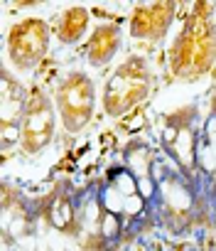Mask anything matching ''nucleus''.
Wrapping results in <instances>:
<instances>
[{
    "instance_id": "6ab92c4d",
    "label": "nucleus",
    "mask_w": 216,
    "mask_h": 251,
    "mask_svg": "<svg viewBox=\"0 0 216 251\" xmlns=\"http://www.w3.org/2000/svg\"><path fill=\"white\" fill-rule=\"evenodd\" d=\"M211 113L216 116V91H214V96H211Z\"/></svg>"
},
{
    "instance_id": "2eb2a0df",
    "label": "nucleus",
    "mask_w": 216,
    "mask_h": 251,
    "mask_svg": "<svg viewBox=\"0 0 216 251\" xmlns=\"http://www.w3.org/2000/svg\"><path fill=\"white\" fill-rule=\"evenodd\" d=\"M111 182L123 197H130V195H138V177L123 165V168H118L116 173H111Z\"/></svg>"
},
{
    "instance_id": "f8f14e48",
    "label": "nucleus",
    "mask_w": 216,
    "mask_h": 251,
    "mask_svg": "<svg viewBox=\"0 0 216 251\" xmlns=\"http://www.w3.org/2000/svg\"><path fill=\"white\" fill-rule=\"evenodd\" d=\"M123 160H126V168L138 177H152V165H155V153L148 143L143 141H130L123 151Z\"/></svg>"
},
{
    "instance_id": "6e6552de",
    "label": "nucleus",
    "mask_w": 216,
    "mask_h": 251,
    "mask_svg": "<svg viewBox=\"0 0 216 251\" xmlns=\"http://www.w3.org/2000/svg\"><path fill=\"white\" fill-rule=\"evenodd\" d=\"M118 50H121V30H118V25L106 23V25H98L88 35L86 59H88L91 67H106V64L113 62Z\"/></svg>"
},
{
    "instance_id": "dca6fc26",
    "label": "nucleus",
    "mask_w": 216,
    "mask_h": 251,
    "mask_svg": "<svg viewBox=\"0 0 216 251\" xmlns=\"http://www.w3.org/2000/svg\"><path fill=\"white\" fill-rule=\"evenodd\" d=\"M121 234H123V217L106 212L103 219H101V226H98V236L103 241H116Z\"/></svg>"
},
{
    "instance_id": "4468645a",
    "label": "nucleus",
    "mask_w": 216,
    "mask_h": 251,
    "mask_svg": "<svg viewBox=\"0 0 216 251\" xmlns=\"http://www.w3.org/2000/svg\"><path fill=\"white\" fill-rule=\"evenodd\" d=\"M98 202H101V207H103L106 212H111V214L123 217V212H126V197H123L111 182H106V185L101 187V192H98Z\"/></svg>"
},
{
    "instance_id": "0eeeda50",
    "label": "nucleus",
    "mask_w": 216,
    "mask_h": 251,
    "mask_svg": "<svg viewBox=\"0 0 216 251\" xmlns=\"http://www.w3.org/2000/svg\"><path fill=\"white\" fill-rule=\"evenodd\" d=\"M194 116H196V111H192V108H182V111L172 113V121L177 123V136L167 146V153L177 160V165L184 175H192L196 170V151H199L201 131L194 126Z\"/></svg>"
},
{
    "instance_id": "7ed1b4c3",
    "label": "nucleus",
    "mask_w": 216,
    "mask_h": 251,
    "mask_svg": "<svg viewBox=\"0 0 216 251\" xmlns=\"http://www.w3.org/2000/svg\"><path fill=\"white\" fill-rule=\"evenodd\" d=\"M54 108L66 133H81L93 118L96 108V86L91 76L86 72H69L66 76H62L54 91Z\"/></svg>"
},
{
    "instance_id": "1a4fd4ad",
    "label": "nucleus",
    "mask_w": 216,
    "mask_h": 251,
    "mask_svg": "<svg viewBox=\"0 0 216 251\" xmlns=\"http://www.w3.org/2000/svg\"><path fill=\"white\" fill-rule=\"evenodd\" d=\"M27 94L22 84L10 74V69H3V81H0V123H20L25 106H27Z\"/></svg>"
},
{
    "instance_id": "9d476101",
    "label": "nucleus",
    "mask_w": 216,
    "mask_h": 251,
    "mask_svg": "<svg viewBox=\"0 0 216 251\" xmlns=\"http://www.w3.org/2000/svg\"><path fill=\"white\" fill-rule=\"evenodd\" d=\"M88 32V10L86 8H66L54 18V35L62 45H76Z\"/></svg>"
},
{
    "instance_id": "423d86ee",
    "label": "nucleus",
    "mask_w": 216,
    "mask_h": 251,
    "mask_svg": "<svg viewBox=\"0 0 216 251\" xmlns=\"http://www.w3.org/2000/svg\"><path fill=\"white\" fill-rule=\"evenodd\" d=\"M177 10L179 5L177 3H148V5H138L130 15V23H128V30H130V37L133 40H140V42H148V45H157L170 25L174 23L177 18Z\"/></svg>"
},
{
    "instance_id": "f3484780",
    "label": "nucleus",
    "mask_w": 216,
    "mask_h": 251,
    "mask_svg": "<svg viewBox=\"0 0 216 251\" xmlns=\"http://www.w3.org/2000/svg\"><path fill=\"white\" fill-rule=\"evenodd\" d=\"M145 209H148V200L140 197V195H130V197H126V212H123V219H138V217H143Z\"/></svg>"
},
{
    "instance_id": "ddd939ff",
    "label": "nucleus",
    "mask_w": 216,
    "mask_h": 251,
    "mask_svg": "<svg viewBox=\"0 0 216 251\" xmlns=\"http://www.w3.org/2000/svg\"><path fill=\"white\" fill-rule=\"evenodd\" d=\"M196 168H201L209 175L216 173V116L214 113L204 121V128H201V136H199Z\"/></svg>"
},
{
    "instance_id": "20e7f679",
    "label": "nucleus",
    "mask_w": 216,
    "mask_h": 251,
    "mask_svg": "<svg viewBox=\"0 0 216 251\" xmlns=\"http://www.w3.org/2000/svg\"><path fill=\"white\" fill-rule=\"evenodd\" d=\"M49 37H52L49 25L42 18H25L15 23L5 40L8 67L15 69L18 74L37 69L49 52Z\"/></svg>"
},
{
    "instance_id": "a211bd4d",
    "label": "nucleus",
    "mask_w": 216,
    "mask_h": 251,
    "mask_svg": "<svg viewBox=\"0 0 216 251\" xmlns=\"http://www.w3.org/2000/svg\"><path fill=\"white\" fill-rule=\"evenodd\" d=\"M143 123H145V116H143V113H135L133 118H128V123H126V126H128L130 131H133V128L138 131V128H143Z\"/></svg>"
},
{
    "instance_id": "39448f33",
    "label": "nucleus",
    "mask_w": 216,
    "mask_h": 251,
    "mask_svg": "<svg viewBox=\"0 0 216 251\" xmlns=\"http://www.w3.org/2000/svg\"><path fill=\"white\" fill-rule=\"evenodd\" d=\"M54 101L40 89L32 86L27 94V106L20 121L22 128V141H20V151L25 155H40L52 141H54Z\"/></svg>"
},
{
    "instance_id": "f03ea898",
    "label": "nucleus",
    "mask_w": 216,
    "mask_h": 251,
    "mask_svg": "<svg viewBox=\"0 0 216 251\" xmlns=\"http://www.w3.org/2000/svg\"><path fill=\"white\" fill-rule=\"evenodd\" d=\"M150 67L143 57H128L106 81L103 89V111L111 118H121L133 111L150 94Z\"/></svg>"
},
{
    "instance_id": "9b49d317",
    "label": "nucleus",
    "mask_w": 216,
    "mask_h": 251,
    "mask_svg": "<svg viewBox=\"0 0 216 251\" xmlns=\"http://www.w3.org/2000/svg\"><path fill=\"white\" fill-rule=\"evenodd\" d=\"M44 217L57 231H71L74 224H79L74 212V200L64 192H54L44 204Z\"/></svg>"
},
{
    "instance_id": "f257e3e1",
    "label": "nucleus",
    "mask_w": 216,
    "mask_h": 251,
    "mask_svg": "<svg viewBox=\"0 0 216 251\" xmlns=\"http://www.w3.org/2000/svg\"><path fill=\"white\" fill-rule=\"evenodd\" d=\"M216 64V27L214 5L196 3L182 23L179 35L170 50V76L192 81L204 76Z\"/></svg>"
}]
</instances>
